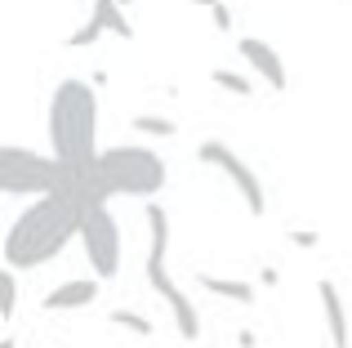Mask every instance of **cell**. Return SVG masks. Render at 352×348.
<instances>
[{
  "instance_id": "obj_1",
  "label": "cell",
  "mask_w": 352,
  "mask_h": 348,
  "mask_svg": "<svg viewBox=\"0 0 352 348\" xmlns=\"http://www.w3.org/2000/svg\"><path fill=\"white\" fill-rule=\"evenodd\" d=\"M94 201L98 197L89 179L58 188V192H45V197H32V206L5 232V268L32 272V268L54 263L72 246V237H80V224H85Z\"/></svg>"
},
{
  "instance_id": "obj_5",
  "label": "cell",
  "mask_w": 352,
  "mask_h": 348,
  "mask_svg": "<svg viewBox=\"0 0 352 348\" xmlns=\"http://www.w3.org/2000/svg\"><path fill=\"white\" fill-rule=\"evenodd\" d=\"M80 246H85V259H89V272L98 281H112L120 272V224L116 215L107 210V201H94L80 224Z\"/></svg>"
},
{
  "instance_id": "obj_12",
  "label": "cell",
  "mask_w": 352,
  "mask_h": 348,
  "mask_svg": "<svg viewBox=\"0 0 352 348\" xmlns=\"http://www.w3.org/2000/svg\"><path fill=\"white\" fill-rule=\"evenodd\" d=\"M143 219H147V259L165 263V254H170V215H165V206L147 201Z\"/></svg>"
},
{
  "instance_id": "obj_15",
  "label": "cell",
  "mask_w": 352,
  "mask_h": 348,
  "mask_svg": "<svg viewBox=\"0 0 352 348\" xmlns=\"http://www.w3.org/2000/svg\"><path fill=\"white\" fill-rule=\"evenodd\" d=\"M107 322L112 326H120V331H129V335H152V322H147L143 313H134V308H112V313H107Z\"/></svg>"
},
{
  "instance_id": "obj_7",
  "label": "cell",
  "mask_w": 352,
  "mask_h": 348,
  "mask_svg": "<svg viewBox=\"0 0 352 348\" xmlns=\"http://www.w3.org/2000/svg\"><path fill=\"white\" fill-rule=\"evenodd\" d=\"M147 281H152V290L165 299V308L174 313L179 335H183L188 344H197V340H201V313H197V304H192V295L170 277V272H165V263H156V259H147Z\"/></svg>"
},
{
  "instance_id": "obj_20",
  "label": "cell",
  "mask_w": 352,
  "mask_h": 348,
  "mask_svg": "<svg viewBox=\"0 0 352 348\" xmlns=\"http://www.w3.org/2000/svg\"><path fill=\"white\" fill-rule=\"evenodd\" d=\"M120 5H134V0H120Z\"/></svg>"
},
{
  "instance_id": "obj_13",
  "label": "cell",
  "mask_w": 352,
  "mask_h": 348,
  "mask_svg": "<svg viewBox=\"0 0 352 348\" xmlns=\"http://www.w3.org/2000/svg\"><path fill=\"white\" fill-rule=\"evenodd\" d=\"M197 286L206 290V295H214V299H228V304H254V295H258V290L250 286V281H236V277H214V272H201V277H197Z\"/></svg>"
},
{
  "instance_id": "obj_4",
  "label": "cell",
  "mask_w": 352,
  "mask_h": 348,
  "mask_svg": "<svg viewBox=\"0 0 352 348\" xmlns=\"http://www.w3.org/2000/svg\"><path fill=\"white\" fill-rule=\"evenodd\" d=\"M72 183H80V179L54 152L45 157V152L18 148V143L0 148V192L5 197H45V192L72 188Z\"/></svg>"
},
{
  "instance_id": "obj_9",
  "label": "cell",
  "mask_w": 352,
  "mask_h": 348,
  "mask_svg": "<svg viewBox=\"0 0 352 348\" xmlns=\"http://www.w3.org/2000/svg\"><path fill=\"white\" fill-rule=\"evenodd\" d=\"M236 50H241V58H245V67L254 72L267 89L281 94V89H285V63H281V54H276L267 41H254V36H241Z\"/></svg>"
},
{
  "instance_id": "obj_6",
  "label": "cell",
  "mask_w": 352,
  "mask_h": 348,
  "mask_svg": "<svg viewBox=\"0 0 352 348\" xmlns=\"http://www.w3.org/2000/svg\"><path fill=\"white\" fill-rule=\"evenodd\" d=\"M197 161L201 166H214L219 174H228V183L241 192V201L250 206V215H263L267 210V197H263V183H258V174L250 170V161H241L228 143H219V139H206L197 148Z\"/></svg>"
},
{
  "instance_id": "obj_17",
  "label": "cell",
  "mask_w": 352,
  "mask_h": 348,
  "mask_svg": "<svg viewBox=\"0 0 352 348\" xmlns=\"http://www.w3.org/2000/svg\"><path fill=\"white\" fill-rule=\"evenodd\" d=\"M210 80H214L219 89H228L232 98H250V89H254V85H250V76H241V72H228V67H214V72H210Z\"/></svg>"
},
{
  "instance_id": "obj_16",
  "label": "cell",
  "mask_w": 352,
  "mask_h": 348,
  "mask_svg": "<svg viewBox=\"0 0 352 348\" xmlns=\"http://www.w3.org/2000/svg\"><path fill=\"white\" fill-rule=\"evenodd\" d=\"M14 313H18V272L5 268L0 272V317L14 322Z\"/></svg>"
},
{
  "instance_id": "obj_19",
  "label": "cell",
  "mask_w": 352,
  "mask_h": 348,
  "mask_svg": "<svg viewBox=\"0 0 352 348\" xmlns=\"http://www.w3.org/2000/svg\"><path fill=\"white\" fill-rule=\"evenodd\" d=\"M290 241H294V246H303V250H312V246H321V237H317V232H308V228H294Z\"/></svg>"
},
{
  "instance_id": "obj_18",
  "label": "cell",
  "mask_w": 352,
  "mask_h": 348,
  "mask_svg": "<svg viewBox=\"0 0 352 348\" xmlns=\"http://www.w3.org/2000/svg\"><path fill=\"white\" fill-rule=\"evenodd\" d=\"M188 5L210 9V18H214V27H219V32H232V9H228L223 0H188Z\"/></svg>"
},
{
  "instance_id": "obj_3",
  "label": "cell",
  "mask_w": 352,
  "mask_h": 348,
  "mask_svg": "<svg viewBox=\"0 0 352 348\" xmlns=\"http://www.w3.org/2000/svg\"><path fill=\"white\" fill-rule=\"evenodd\" d=\"M98 201L112 197H143L152 201L165 188V161L156 157L143 143H120V148H103L98 152V166L89 174Z\"/></svg>"
},
{
  "instance_id": "obj_2",
  "label": "cell",
  "mask_w": 352,
  "mask_h": 348,
  "mask_svg": "<svg viewBox=\"0 0 352 348\" xmlns=\"http://www.w3.org/2000/svg\"><path fill=\"white\" fill-rule=\"evenodd\" d=\"M50 148L76 179H89L98 166V94L89 80L67 76L50 98Z\"/></svg>"
},
{
  "instance_id": "obj_11",
  "label": "cell",
  "mask_w": 352,
  "mask_h": 348,
  "mask_svg": "<svg viewBox=\"0 0 352 348\" xmlns=\"http://www.w3.org/2000/svg\"><path fill=\"white\" fill-rule=\"evenodd\" d=\"M94 299H98V277H72V281H58L41 299V308L45 313H72V308H89Z\"/></svg>"
},
{
  "instance_id": "obj_10",
  "label": "cell",
  "mask_w": 352,
  "mask_h": 348,
  "mask_svg": "<svg viewBox=\"0 0 352 348\" xmlns=\"http://www.w3.org/2000/svg\"><path fill=\"white\" fill-rule=\"evenodd\" d=\"M317 299H321V317H326L330 344H335V348H352V317H348V304H344V295H339V286L321 277L317 281Z\"/></svg>"
},
{
  "instance_id": "obj_14",
  "label": "cell",
  "mask_w": 352,
  "mask_h": 348,
  "mask_svg": "<svg viewBox=\"0 0 352 348\" xmlns=\"http://www.w3.org/2000/svg\"><path fill=\"white\" fill-rule=\"evenodd\" d=\"M129 130H134V134H147V139H174V134H179V121H170V116H152V112H138V116H129Z\"/></svg>"
},
{
  "instance_id": "obj_8",
  "label": "cell",
  "mask_w": 352,
  "mask_h": 348,
  "mask_svg": "<svg viewBox=\"0 0 352 348\" xmlns=\"http://www.w3.org/2000/svg\"><path fill=\"white\" fill-rule=\"evenodd\" d=\"M103 32L120 36V41H129V36H134V27H129L125 5H120V0H94V14H89L85 23L67 36V50H85V45H94Z\"/></svg>"
}]
</instances>
